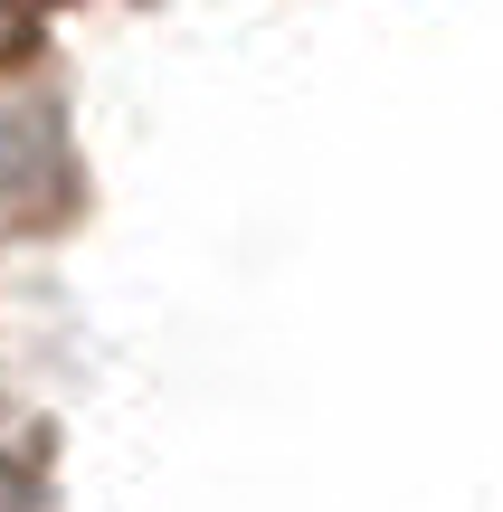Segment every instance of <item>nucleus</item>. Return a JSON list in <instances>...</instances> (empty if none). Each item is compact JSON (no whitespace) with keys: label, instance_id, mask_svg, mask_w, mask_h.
Segmentation results:
<instances>
[{"label":"nucleus","instance_id":"f257e3e1","mask_svg":"<svg viewBox=\"0 0 503 512\" xmlns=\"http://www.w3.org/2000/svg\"><path fill=\"white\" fill-rule=\"evenodd\" d=\"M29 38H38V0H0V67L29 57Z\"/></svg>","mask_w":503,"mask_h":512}]
</instances>
